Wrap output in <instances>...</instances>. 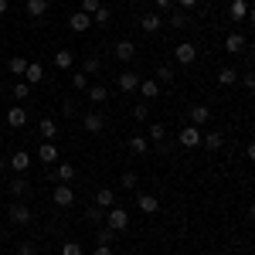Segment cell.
<instances>
[{
  "mask_svg": "<svg viewBox=\"0 0 255 255\" xmlns=\"http://www.w3.org/2000/svg\"><path fill=\"white\" fill-rule=\"evenodd\" d=\"M0 194H3V184H0Z\"/></svg>",
  "mask_w": 255,
  "mask_h": 255,
  "instance_id": "52",
  "label": "cell"
},
{
  "mask_svg": "<svg viewBox=\"0 0 255 255\" xmlns=\"http://www.w3.org/2000/svg\"><path fill=\"white\" fill-rule=\"evenodd\" d=\"M177 143H180L184 150H194V146H201V126H184V129L177 133Z\"/></svg>",
  "mask_w": 255,
  "mask_h": 255,
  "instance_id": "4",
  "label": "cell"
},
{
  "mask_svg": "<svg viewBox=\"0 0 255 255\" xmlns=\"http://www.w3.org/2000/svg\"><path fill=\"white\" fill-rule=\"evenodd\" d=\"M129 150H133L136 157L150 153V139H146V136H129Z\"/></svg>",
  "mask_w": 255,
  "mask_h": 255,
  "instance_id": "25",
  "label": "cell"
},
{
  "mask_svg": "<svg viewBox=\"0 0 255 255\" xmlns=\"http://www.w3.org/2000/svg\"><path fill=\"white\" fill-rule=\"evenodd\" d=\"M24 82H27V85H38V82H44V68H41L38 61H27V72H24Z\"/></svg>",
  "mask_w": 255,
  "mask_h": 255,
  "instance_id": "17",
  "label": "cell"
},
{
  "mask_svg": "<svg viewBox=\"0 0 255 255\" xmlns=\"http://www.w3.org/2000/svg\"><path fill=\"white\" fill-rule=\"evenodd\" d=\"M136 208L143 211V215H157V211H160V201L153 194H139L136 197Z\"/></svg>",
  "mask_w": 255,
  "mask_h": 255,
  "instance_id": "14",
  "label": "cell"
},
{
  "mask_svg": "<svg viewBox=\"0 0 255 255\" xmlns=\"http://www.w3.org/2000/svg\"><path fill=\"white\" fill-rule=\"evenodd\" d=\"M27 96H31V85H27L24 79H17L14 82V99H27Z\"/></svg>",
  "mask_w": 255,
  "mask_h": 255,
  "instance_id": "38",
  "label": "cell"
},
{
  "mask_svg": "<svg viewBox=\"0 0 255 255\" xmlns=\"http://www.w3.org/2000/svg\"><path fill=\"white\" fill-rule=\"evenodd\" d=\"M129 255H133V252H129Z\"/></svg>",
  "mask_w": 255,
  "mask_h": 255,
  "instance_id": "53",
  "label": "cell"
},
{
  "mask_svg": "<svg viewBox=\"0 0 255 255\" xmlns=\"http://www.w3.org/2000/svg\"><path fill=\"white\" fill-rule=\"evenodd\" d=\"M109 17H113V10H109V7L102 3V7H99L96 14H92V24H99V27H106V24H109Z\"/></svg>",
  "mask_w": 255,
  "mask_h": 255,
  "instance_id": "30",
  "label": "cell"
},
{
  "mask_svg": "<svg viewBox=\"0 0 255 255\" xmlns=\"http://www.w3.org/2000/svg\"><path fill=\"white\" fill-rule=\"evenodd\" d=\"M7 167H10V163H7V157H0V174H3Z\"/></svg>",
  "mask_w": 255,
  "mask_h": 255,
  "instance_id": "50",
  "label": "cell"
},
{
  "mask_svg": "<svg viewBox=\"0 0 255 255\" xmlns=\"http://www.w3.org/2000/svg\"><path fill=\"white\" fill-rule=\"evenodd\" d=\"M208 119H211V109L208 106H194L191 109V126H204Z\"/></svg>",
  "mask_w": 255,
  "mask_h": 255,
  "instance_id": "22",
  "label": "cell"
},
{
  "mask_svg": "<svg viewBox=\"0 0 255 255\" xmlns=\"http://www.w3.org/2000/svg\"><path fill=\"white\" fill-rule=\"evenodd\" d=\"M143 99H157L160 96V82L157 79H139V89H136Z\"/></svg>",
  "mask_w": 255,
  "mask_h": 255,
  "instance_id": "16",
  "label": "cell"
},
{
  "mask_svg": "<svg viewBox=\"0 0 255 255\" xmlns=\"http://www.w3.org/2000/svg\"><path fill=\"white\" fill-rule=\"evenodd\" d=\"M7 163H10V170H14V174H24V170L31 167V153H27V150H17V153H10V157H7Z\"/></svg>",
  "mask_w": 255,
  "mask_h": 255,
  "instance_id": "10",
  "label": "cell"
},
{
  "mask_svg": "<svg viewBox=\"0 0 255 255\" xmlns=\"http://www.w3.org/2000/svg\"><path fill=\"white\" fill-rule=\"evenodd\" d=\"M24 123H27V113H24L20 106H10V109H7V126H14V129H20Z\"/></svg>",
  "mask_w": 255,
  "mask_h": 255,
  "instance_id": "19",
  "label": "cell"
},
{
  "mask_svg": "<svg viewBox=\"0 0 255 255\" xmlns=\"http://www.w3.org/2000/svg\"><path fill=\"white\" fill-rule=\"evenodd\" d=\"M153 3H157V10H170L174 7V0H153Z\"/></svg>",
  "mask_w": 255,
  "mask_h": 255,
  "instance_id": "47",
  "label": "cell"
},
{
  "mask_svg": "<svg viewBox=\"0 0 255 255\" xmlns=\"http://www.w3.org/2000/svg\"><path fill=\"white\" fill-rule=\"evenodd\" d=\"M68 27H72L75 34H85V31L92 27V17H89L85 10H72V17H68Z\"/></svg>",
  "mask_w": 255,
  "mask_h": 255,
  "instance_id": "6",
  "label": "cell"
},
{
  "mask_svg": "<svg viewBox=\"0 0 255 255\" xmlns=\"http://www.w3.org/2000/svg\"><path fill=\"white\" fill-rule=\"evenodd\" d=\"M167 24H170V27H177V31H184V27H191V14H187V10H174Z\"/></svg>",
  "mask_w": 255,
  "mask_h": 255,
  "instance_id": "21",
  "label": "cell"
},
{
  "mask_svg": "<svg viewBox=\"0 0 255 255\" xmlns=\"http://www.w3.org/2000/svg\"><path fill=\"white\" fill-rule=\"evenodd\" d=\"M0 96H3V85H0Z\"/></svg>",
  "mask_w": 255,
  "mask_h": 255,
  "instance_id": "51",
  "label": "cell"
},
{
  "mask_svg": "<svg viewBox=\"0 0 255 255\" xmlns=\"http://www.w3.org/2000/svg\"><path fill=\"white\" fill-rule=\"evenodd\" d=\"M106 221H109L113 232H126V228H129V211L113 204V208H106Z\"/></svg>",
  "mask_w": 255,
  "mask_h": 255,
  "instance_id": "1",
  "label": "cell"
},
{
  "mask_svg": "<svg viewBox=\"0 0 255 255\" xmlns=\"http://www.w3.org/2000/svg\"><path fill=\"white\" fill-rule=\"evenodd\" d=\"M7 218H10V225H20V228H24V225H31V221H34V211H31L27 204L14 201V204L7 208Z\"/></svg>",
  "mask_w": 255,
  "mask_h": 255,
  "instance_id": "2",
  "label": "cell"
},
{
  "mask_svg": "<svg viewBox=\"0 0 255 255\" xmlns=\"http://www.w3.org/2000/svg\"><path fill=\"white\" fill-rule=\"evenodd\" d=\"M10 10V0H0V14H7Z\"/></svg>",
  "mask_w": 255,
  "mask_h": 255,
  "instance_id": "49",
  "label": "cell"
},
{
  "mask_svg": "<svg viewBox=\"0 0 255 255\" xmlns=\"http://www.w3.org/2000/svg\"><path fill=\"white\" fill-rule=\"evenodd\" d=\"M7 72H10V75H17V79H24V72H27V58H10L7 61Z\"/></svg>",
  "mask_w": 255,
  "mask_h": 255,
  "instance_id": "26",
  "label": "cell"
},
{
  "mask_svg": "<svg viewBox=\"0 0 255 255\" xmlns=\"http://www.w3.org/2000/svg\"><path fill=\"white\" fill-rule=\"evenodd\" d=\"M55 177H58V180H72V177H75V167H72L68 160H61L58 170H55Z\"/></svg>",
  "mask_w": 255,
  "mask_h": 255,
  "instance_id": "32",
  "label": "cell"
},
{
  "mask_svg": "<svg viewBox=\"0 0 255 255\" xmlns=\"http://www.w3.org/2000/svg\"><path fill=\"white\" fill-rule=\"evenodd\" d=\"M72 85L85 92V89H89V75H85V72H75V75H72Z\"/></svg>",
  "mask_w": 255,
  "mask_h": 255,
  "instance_id": "41",
  "label": "cell"
},
{
  "mask_svg": "<svg viewBox=\"0 0 255 255\" xmlns=\"http://www.w3.org/2000/svg\"><path fill=\"white\" fill-rule=\"evenodd\" d=\"M96 242L99 245H113V242H116V232H113V228H102V232L96 235Z\"/></svg>",
  "mask_w": 255,
  "mask_h": 255,
  "instance_id": "39",
  "label": "cell"
},
{
  "mask_svg": "<svg viewBox=\"0 0 255 255\" xmlns=\"http://www.w3.org/2000/svg\"><path fill=\"white\" fill-rule=\"evenodd\" d=\"M72 61H75V55H72L68 48H61L58 55H55V65H58L61 72H68V68H72Z\"/></svg>",
  "mask_w": 255,
  "mask_h": 255,
  "instance_id": "29",
  "label": "cell"
},
{
  "mask_svg": "<svg viewBox=\"0 0 255 255\" xmlns=\"http://www.w3.org/2000/svg\"><path fill=\"white\" fill-rule=\"evenodd\" d=\"M61 255H82V245L79 242H65L61 245Z\"/></svg>",
  "mask_w": 255,
  "mask_h": 255,
  "instance_id": "43",
  "label": "cell"
},
{
  "mask_svg": "<svg viewBox=\"0 0 255 255\" xmlns=\"http://www.w3.org/2000/svg\"><path fill=\"white\" fill-rule=\"evenodd\" d=\"M201 143H204L208 150H221V146H225V133H221V129H208V133H201Z\"/></svg>",
  "mask_w": 255,
  "mask_h": 255,
  "instance_id": "12",
  "label": "cell"
},
{
  "mask_svg": "<svg viewBox=\"0 0 255 255\" xmlns=\"http://www.w3.org/2000/svg\"><path fill=\"white\" fill-rule=\"evenodd\" d=\"M133 119H136V123H146V119H150V106H146V102H136V106H133Z\"/></svg>",
  "mask_w": 255,
  "mask_h": 255,
  "instance_id": "33",
  "label": "cell"
},
{
  "mask_svg": "<svg viewBox=\"0 0 255 255\" xmlns=\"http://www.w3.org/2000/svg\"><path fill=\"white\" fill-rule=\"evenodd\" d=\"M96 255H113V249L109 245H96Z\"/></svg>",
  "mask_w": 255,
  "mask_h": 255,
  "instance_id": "48",
  "label": "cell"
},
{
  "mask_svg": "<svg viewBox=\"0 0 255 255\" xmlns=\"http://www.w3.org/2000/svg\"><path fill=\"white\" fill-rule=\"evenodd\" d=\"M228 14H232V20H245L249 17V0H232Z\"/></svg>",
  "mask_w": 255,
  "mask_h": 255,
  "instance_id": "20",
  "label": "cell"
},
{
  "mask_svg": "<svg viewBox=\"0 0 255 255\" xmlns=\"http://www.w3.org/2000/svg\"><path fill=\"white\" fill-rule=\"evenodd\" d=\"M17 255H38V245H34V242H20Z\"/></svg>",
  "mask_w": 255,
  "mask_h": 255,
  "instance_id": "42",
  "label": "cell"
},
{
  "mask_svg": "<svg viewBox=\"0 0 255 255\" xmlns=\"http://www.w3.org/2000/svg\"><path fill=\"white\" fill-rule=\"evenodd\" d=\"M41 143H51L55 139V133H58V126H55V119H41Z\"/></svg>",
  "mask_w": 255,
  "mask_h": 255,
  "instance_id": "23",
  "label": "cell"
},
{
  "mask_svg": "<svg viewBox=\"0 0 255 255\" xmlns=\"http://www.w3.org/2000/svg\"><path fill=\"white\" fill-rule=\"evenodd\" d=\"M51 201H55L58 208H72V204H75V191H72L68 184H58L55 194H51Z\"/></svg>",
  "mask_w": 255,
  "mask_h": 255,
  "instance_id": "7",
  "label": "cell"
},
{
  "mask_svg": "<svg viewBox=\"0 0 255 255\" xmlns=\"http://www.w3.org/2000/svg\"><path fill=\"white\" fill-rule=\"evenodd\" d=\"M48 14V0H27V17H44Z\"/></svg>",
  "mask_w": 255,
  "mask_h": 255,
  "instance_id": "24",
  "label": "cell"
},
{
  "mask_svg": "<svg viewBox=\"0 0 255 255\" xmlns=\"http://www.w3.org/2000/svg\"><path fill=\"white\" fill-rule=\"evenodd\" d=\"M113 204H116V194H113L109 187H102L96 194V208H113Z\"/></svg>",
  "mask_w": 255,
  "mask_h": 255,
  "instance_id": "28",
  "label": "cell"
},
{
  "mask_svg": "<svg viewBox=\"0 0 255 255\" xmlns=\"http://www.w3.org/2000/svg\"><path fill=\"white\" fill-rule=\"evenodd\" d=\"M99 7H102V0H82V10H85V14H89V17H92V14H96Z\"/></svg>",
  "mask_w": 255,
  "mask_h": 255,
  "instance_id": "44",
  "label": "cell"
},
{
  "mask_svg": "<svg viewBox=\"0 0 255 255\" xmlns=\"http://www.w3.org/2000/svg\"><path fill=\"white\" fill-rule=\"evenodd\" d=\"M177 3H180V10H194L201 0H177Z\"/></svg>",
  "mask_w": 255,
  "mask_h": 255,
  "instance_id": "45",
  "label": "cell"
},
{
  "mask_svg": "<svg viewBox=\"0 0 255 255\" xmlns=\"http://www.w3.org/2000/svg\"><path fill=\"white\" fill-rule=\"evenodd\" d=\"M119 184H123V187H126V191H133V187H136V184H139V174H136V170H126V174H123V180H119Z\"/></svg>",
  "mask_w": 255,
  "mask_h": 255,
  "instance_id": "35",
  "label": "cell"
},
{
  "mask_svg": "<svg viewBox=\"0 0 255 255\" xmlns=\"http://www.w3.org/2000/svg\"><path fill=\"white\" fill-rule=\"evenodd\" d=\"M163 136H167V126H163V123H153V126H150V139H153V143H160Z\"/></svg>",
  "mask_w": 255,
  "mask_h": 255,
  "instance_id": "40",
  "label": "cell"
},
{
  "mask_svg": "<svg viewBox=\"0 0 255 255\" xmlns=\"http://www.w3.org/2000/svg\"><path fill=\"white\" fill-rule=\"evenodd\" d=\"M99 68H102V61H99L96 55H89V58H85V65H82V72H85V75H96Z\"/></svg>",
  "mask_w": 255,
  "mask_h": 255,
  "instance_id": "34",
  "label": "cell"
},
{
  "mask_svg": "<svg viewBox=\"0 0 255 255\" xmlns=\"http://www.w3.org/2000/svg\"><path fill=\"white\" fill-rule=\"evenodd\" d=\"M82 126H85V133H92V136H99V133L106 129V119L99 116V113H85V116H82Z\"/></svg>",
  "mask_w": 255,
  "mask_h": 255,
  "instance_id": "9",
  "label": "cell"
},
{
  "mask_svg": "<svg viewBox=\"0 0 255 255\" xmlns=\"http://www.w3.org/2000/svg\"><path fill=\"white\" fill-rule=\"evenodd\" d=\"M58 157H61V153H58L55 143H41V146H38V160H41V163H58Z\"/></svg>",
  "mask_w": 255,
  "mask_h": 255,
  "instance_id": "15",
  "label": "cell"
},
{
  "mask_svg": "<svg viewBox=\"0 0 255 255\" xmlns=\"http://www.w3.org/2000/svg\"><path fill=\"white\" fill-rule=\"evenodd\" d=\"M245 48H249V41H245V34H235V31H232V34L225 38V51H228V55H242Z\"/></svg>",
  "mask_w": 255,
  "mask_h": 255,
  "instance_id": "11",
  "label": "cell"
},
{
  "mask_svg": "<svg viewBox=\"0 0 255 255\" xmlns=\"http://www.w3.org/2000/svg\"><path fill=\"white\" fill-rule=\"evenodd\" d=\"M85 99L96 102V106H102V102L109 99V89H106V85H89V89H85Z\"/></svg>",
  "mask_w": 255,
  "mask_h": 255,
  "instance_id": "18",
  "label": "cell"
},
{
  "mask_svg": "<svg viewBox=\"0 0 255 255\" xmlns=\"http://www.w3.org/2000/svg\"><path fill=\"white\" fill-rule=\"evenodd\" d=\"M75 113H79V102H75V99H65V102H61V116L72 119Z\"/></svg>",
  "mask_w": 255,
  "mask_h": 255,
  "instance_id": "37",
  "label": "cell"
},
{
  "mask_svg": "<svg viewBox=\"0 0 255 255\" xmlns=\"http://www.w3.org/2000/svg\"><path fill=\"white\" fill-rule=\"evenodd\" d=\"M3 191H10V194H14V197H20V194H24V191H27V180H20V177H17L14 184H3Z\"/></svg>",
  "mask_w": 255,
  "mask_h": 255,
  "instance_id": "36",
  "label": "cell"
},
{
  "mask_svg": "<svg viewBox=\"0 0 255 255\" xmlns=\"http://www.w3.org/2000/svg\"><path fill=\"white\" fill-rule=\"evenodd\" d=\"M157 82L160 85H170V82H174V65H160L157 68Z\"/></svg>",
  "mask_w": 255,
  "mask_h": 255,
  "instance_id": "31",
  "label": "cell"
},
{
  "mask_svg": "<svg viewBox=\"0 0 255 255\" xmlns=\"http://www.w3.org/2000/svg\"><path fill=\"white\" fill-rule=\"evenodd\" d=\"M174 61H177V65H184V68H187V65H194V61H197V44L180 41V44L174 48Z\"/></svg>",
  "mask_w": 255,
  "mask_h": 255,
  "instance_id": "3",
  "label": "cell"
},
{
  "mask_svg": "<svg viewBox=\"0 0 255 255\" xmlns=\"http://www.w3.org/2000/svg\"><path fill=\"white\" fill-rule=\"evenodd\" d=\"M139 27H143L146 34H157L160 27H163V14H160V10H150V14H143V17H139Z\"/></svg>",
  "mask_w": 255,
  "mask_h": 255,
  "instance_id": "5",
  "label": "cell"
},
{
  "mask_svg": "<svg viewBox=\"0 0 255 255\" xmlns=\"http://www.w3.org/2000/svg\"><path fill=\"white\" fill-rule=\"evenodd\" d=\"M113 55H116L119 61H133L136 58V44L129 38H123V41H116V48H113Z\"/></svg>",
  "mask_w": 255,
  "mask_h": 255,
  "instance_id": "8",
  "label": "cell"
},
{
  "mask_svg": "<svg viewBox=\"0 0 255 255\" xmlns=\"http://www.w3.org/2000/svg\"><path fill=\"white\" fill-rule=\"evenodd\" d=\"M116 85L123 89V92H136L139 89V75L136 72H123V75H116Z\"/></svg>",
  "mask_w": 255,
  "mask_h": 255,
  "instance_id": "13",
  "label": "cell"
},
{
  "mask_svg": "<svg viewBox=\"0 0 255 255\" xmlns=\"http://www.w3.org/2000/svg\"><path fill=\"white\" fill-rule=\"evenodd\" d=\"M242 85H245V89H249V92H252V89H255V79H252V75H249V72H245V75H242Z\"/></svg>",
  "mask_w": 255,
  "mask_h": 255,
  "instance_id": "46",
  "label": "cell"
},
{
  "mask_svg": "<svg viewBox=\"0 0 255 255\" xmlns=\"http://www.w3.org/2000/svg\"><path fill=\"white\" fill-rule=\"evenodd\" d=\"M218 82H221V85H235V82H238V72L232 68V65H225V68H218Z\"/></svg>",
  "mask_w": 255,
  "mask_h": 255,
  "instance_id": "27",
  "label": "cell"
}]
</instances>
